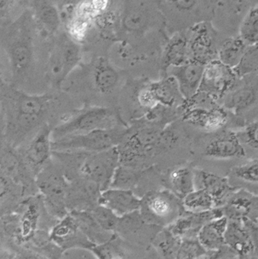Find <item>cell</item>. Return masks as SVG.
I'll use <instances>...</instances> for the list:
<instances>
[{"mask_svg":"<svg viewBox=\"0 0 258 259\" xmlns=\"http://www.w3.org/2000/svg\"><path fill=\"white\" fill-rule=\"evenodd\" d=\"M239 37L247 46L258 44V7L247 12L240 23Z\"/></svg>","mask_w":258,"mask_h":259,"instance_id":"cell-35","label":"cell"},{"mask_svg":"<svg viewBox=\"0 0 258 259\" xmlns=\"http://www.w3.org/2000/svg\"><path fill=\"white\" fill-rule=\"evenodd\" d=\"M238 79L233 68L216 59L205 65L199 91L207 93L219 102Z\"/></svg>","mask_w":258,"mask_h":259,"instance_id":"cell-13","label":"cell"},{"mask_svg":"<svg viewBox=\"0 0 258 259\" xmlns=\"http://www.w3.org/2000/svg\"><path fill=\"white\" fill-rule=\"evenodd\" d=\"M243 221L250 228L252 238H253V245H254L255 255L258 259V223L256 221H250V220H245Z\"/></svg>","mask_w":258,"mask_h":259,"instance_id":"cell-44","label":"cell"},{"mask_svg":"<svg viewBox=\"0 0 258 259\" xmlns=\"http://www.w3.org/2000/svg\"><path fill=\"white\" fill-rule=\"evenodd\" d=\"M190 60L189 40L184 35H172L164 45L161 55V70L165 73L168 68L181 66Z\"/></svg>","mask_w":258,"mask_h":259,"instance_id":"cell-25","label":"cell"},{"mask_svg":"<svg viewBox=\"0 0 258 259\" xmlns=\"http://www.w3.org/2000/svg\"><path fill=\"white\" fill-rule=\"evenodd\" d=\"M256 222L258 223V218H257V220H256Z\"/></svg>","mask_w":258,"mask_h":259,"instance_id":"cell-46","label":"cell"},{"mask_svg":"<svg viewBox=\"0 0 258 259\" xmlns=\"http://www.w3.org/2000/svg\"><path fill=\"white\" fill-rule=\"evenodd\" d=\"M215 134L204 148V156L219 161L246 158L235 131L223 130Z\"/></svg>","mask_w":258,"mask_h":259,"instance_id":"cell-16","label":"cell"},{"mask_svg":"<svg viewBox=\"0 0 258 259\" xmlns=\"http://www.w3.org/2000/svg\"><path fill=\"white\" fill-rule=\"evenodd\" d=\"M226 246L241 259H253L254 245L250 228L240 220H228L225 235Z\"/></svg>","mask_w":258,"mask_h":259,"instance_id":"cell-19","label":"cell"},{"mask_svg":"<svg viewBox=\"0 0 258 259\" xmlns=\"http://www.w3.org/2000/svg\"><path fill=\"white\" fill-rule=\"evenodd\" d=\"M198 0H161V9L165 23L176 14H186L195 8Z\"/></svg>","mask_w":258,"mask_h":259,"instance_id":"cell-41","label":"cell"},{"mask_svg":"<svg viewBox=\"0 0 258 259\" xmlns=\"http://www.w3.org/2000/svg\"><path fill=\"white\" fill-rule=\"evenodd\" d=\"M49 237L62 251L75 248L92 251L96 246L83 234L70 213L58 221L52 228Z\"/></svg>","mask_w":258,"mask_h":259,"instance_id":"cell-15","label":"cell"},{"mask_svg":"<svg viewBox=\"0 0 258 259\" xmlns=\"http://www.w3.org/2000/svg\"><path fill=\"white\" fill-rule=\"evenodd\" d=\"M19 259H47V257H44V256L36 254H27V255L20 256Z\"/></svg>","mask_w":258,"mask_h":259,"instance_id":"cell-45","label":"cell"},{"mask_svg":"<svg viewBox=\"0 0 258 259\" xmlns=\"http://www.w3.org/2000/svg\"><path fill=\"white\" fill-rule=\"evenodd\" d=\"M128 126L98 130L90 133L70 135L52 141L53 151L95 153L117 147L127 132Z\"/></svg>","mask_w":258,"mask_h":259,"instance_id":"cell-9","label":"cell"},{"mask_svg":"<svg viewBox=\"0 0 258 259\" xmlns=\"http://www.w3.org/2000/svg\"><path fill=\"white\" fill-rule=\"evenodd\" d=\"M205 64L189 60L181 66L168 68L164 75H170L177 80L181 93L185 100L191 98L199 91Z\"/></svg>","mask_w":258,"mask_h":259,"instance_id":"cell-18","label":"cell"},{"mask_svg":"<svg viewBox=\"0 0 258 259\" xmlns=\"http://www.w3.org/2000/svg\"><path fill=\"white\" fill-rule=\"evenodd\" d=\"M247 45L240 37L224 42L218 51V59L232 68H235L241 62Z\"/></svg>","mask_w":258,"mask_h":259,"instance_id":"cell-31","label":"cell"},{"mask_svg":"<svg viewBox=\"0 0 258 259\" xmlns=\"http://www.w3.org/2000/svg\"><path fill=\"white\" fill-rule=\"evenodd\" d=\"M119 164L117 147L100 152L88 153L80 167L78 176L93 182L103 192L110 188L115 171Z\"/></svg>","mask_w":258,"mask_h":259,"instance_id":"cell-10","label":"cell"},{"mask_svg":"<svg viewBox=\"0 0 258 259\" xmlns=\"http://www.w3.org/2000/svg\"><path fill=\"white\" fill-rule=\"evenodd\" d=\"M26 8L31 11L39 26L52 36L64 28L63 19L51 0H23Z\"/></svg>","mask_w":258,"mask_h":259,"instance_id":"cell-22","label":"cell"},{"mask_svg":"<svg viewBox=\"0 0 258 259\" xmlns=\"http://www.w3.org/2000/svg\"><path fill=\"white\" fill-rule=\"evenodd\" d=\"M257 194H258V193H257Z\"/></svg>","mask_w":258,"mask_h":259,"instance_id":"cell-47","label":"cell"},{"mask_svg":"<svg viewBox=\"0 0 258 259\" xmlns=\"http://www.w3.org/2000/svg\"><path fill=\"white\" fill-rule=\"evenodd\" d=\"M148 168H138L119 164L115 171L110 188L134 191L144 179Z\"/></svg>","mask_w":258,"mask_h":259,"instance_id":"cell-29","label":"cell"},{"mask_svg":"<svg viewBox=\"0 0 258 259\" xmlns=\"http://www.w3.org/2000/svg\"><path fill=\"white\" fill-rule=\"evenodd\" d=\"M41 196H28L22 203V212L18 219V238L22 242L33 239L38 231L39 223L45 209Z\"/></svg>","mask_w":258,"mask_h":259,"instance_id":"cell-21","label":"cell"},{"mask_svg":"<svg viewBox=\"0 0 258 259\" xmlns=\"http://www.w3.org/2000/svg\"><path fill=\"white\" fill-rule=\"evenodd\" d=\"M83 55L81 44L73 38L65 27L51 36L45 77L54 90L62 88L82 62Z\"/></svg>","mask_w":258,"mask_h":259,"instance_id":"cell-3","label":"cell"},{"mask_svg":"<svg viewBox=\"0 0 258 259\" xmlns=\"http://www.w3.org/2000/svg\"><path fill=\"white\" fill-rule=\"evenodd\" d=\"M122 70L116 68L106 55H93L88 62H81L70 76L82 80L96 96L111 97L119 93ZM69 76V77H70Z\"/></svg>","mask_w":258,"mask_h":259,"instance_id":"cell-6","label":"cell"},{"mask_svg":"<svg viewBox=\"0 0 258 259\" xmlns=\"http://www.w3.org/2000/svg\"><path fill=\"white\" fill-rule=\"evenodd\" d=\"M228 225L227 217H219L202 226L198 233L197 239L205 249L217 252L226 246L225 235Z\"/></svg>","mask_w":258,"mask_h":259,"instance_id":"cell-27","label":"cell"},{"mask_svg":"<svg viewBox=\"0 0 258 259\" xmlns=\"http://www.w3.org/2000/svg\"><path fill=\"white\" fill-rule=\"evenodd\" d=\"M0 30L4 65L11 80L9 84L19 89L36 72L45 75L51 36L39 26L31 11L26 8L15 20Z\"/></svg>","mask_w":258,"mask_h":259,"instance_id":"cell-1","label":"cell"},{"mask_svg":"<svg viewBox=\"0 0 258 259\" xmlns=\"http://www.w3.org/2000/svg\"><path fill=\"white\" fill-rule=\"evenodd\" d=\"M99 204L111 209L117 216L122 217L139 211L141 198L133 190L109 188L102 192Z\"/></svg>","mask_w":258,"mask_h":259,"instance_id":"cell-24","label":"cell"},{"mask_svg":"<svg viewBox=\"0 0 258 259\" xmlns=\"http://www.w3.org/2000/svg\"><path fill=\"white\" fill-rule=\"evenodd\" d=\"M140 213L153 226L168 227L186 212L182 200L170 190H151L141 198Z\"/></svg>","mask_w":258,"mask_h":259,"instance_id":"cell-8","label":"cell"},{"mask_svg":"<svg viewBox=\"0 0 258 259\" xmlns=\"http://www.w3.org/2000/svg\"><path fill=\"white\" fill-rule=\"evenodd\" d=\"M170 190L181 199L195 190V177L192 168L179 167L169 175Z\"/></svg>","mask_w":258,"mask_h":259,"instance_id":"cell-30","label":"cell"},{"mask_svg":"<svg viewBox=\"0 0 258 259\" xmlns=\"http://www.w3.org/2000/svg\"><path fill=\"white\" fill-rule=\"evenodd\" d=\"M232 115L235 122L258 106V73L239 78L237 83L219 101Z\"/></svg>","mask_w":258,"mask_h":259,"instance_id":"cell-11","label":"cell"},{"mask_svg":"<svg viewBox=\"0 0 258 259\" xmlns=\"http://www.w3.org/2000/svg\"><path fill=\"white\" fill-rule=\"evenodd\" d=\"M98 224L106 231L113 233L117 229L119 218L111 209L102 205H97L91 211Z\"/></svg>","mask_w":258,"mask_h":259,"instance_id":"cell-40","label":"cell"},{"mask_svg":"<svg viewBox=\"0 0 258 259\" xmlns=\"http://www.w3.org/2000/svg\"><path fill=\"white\" fill-rule=\"evenodd\" d=\"M235 132L243 147L246 158L258 159V120L237 128Z\"/></svg>","mask_w":258,"mask_h":259,"instance_id":"cell-32","label":"cell"},{"mask_svg":"<svg viewBox=\"0 0 258 259\" xmlns=\"http://www.w3.org/2000/svg\"><path fill=\"white\" fill-rule=\"evenodd\" d=\"M165 26L161 0H122L118 40L149 52L156 33Z\"/></svg>","mask_w":258,"mask_h":259,"instance_id":"cell-2","label":"cell"},{"mask_svg":"<svg viewBox=\"0 0 258 259\" xmlns=\"http://www.w3.org/2000/svg\"><path fill=\"white\" fill-rule=\"evenodd\" d=\"M220 209L228 220L256 221L258 218V194L245 189H237L229 196Z\"/></svg>","mask_w":258,"mask_h":259,"instance_id":"cell-17","label":"cell"},{"mask_svg":"<svg viewBox=\"0 0 258 259\" xmlns=\"http://www.w3.org/2000/svg\"><path fill=\"white\" fill-rule=\"evenodd\" d=\"M186 213L167 227L175 236L182 239L197 238L198 233L203 225L211 220L224 215L220 208L203 213Z\"/></svg>","mask_w":258,"mask_h":259,"instance_id":"cell-23","label":"cell"},{"mask_svg":"<svg viewBox=\"0 0 258 259\" xmlns=\"http://www.w3.org/2000/svg\"><path fill=\"white\" fill-rule=\"evenodd\" d=\"M179 110L184 121L208 133L223 131L234 119L216 99L200 91L185 101Z\"/></svg>","mask_w":258,"mask_h":259,"instance_id":"cell-5","label":"cell"},{"mask_svg":"<svg viewBox=\"0 0 258 259\" xmlns=\"http://www.w3.org/2000/svg\"><path fill=\"white\" fill-rule=\"evenodd\" d=\"M240 259H241V258H240Z\"/></svg>","mask_w":258,"mask_h":259,"instance_id":"cell-48","label":"cell"},{"mask_svg":"<svg viewBox=\"0 0 258 259\" xmlns=\"http://www.w3.org/2000/svg\"><path fill=\"white\" fill-rule=\"evenodd\" d=\"M182 200L184 209L187 213H203L217 208L213 198L205 190H194Z\"/></svg>","mask_w":258,"mask_h":259,"instance_id":"cell-34","label":"cell"},{"mask_svg":"<svg viewBox=\"0 0 258 259\" xmlns=\"http://www.w3.org/2000/svg\"><path fill=\"white\" fill-rule=\"evenodd\" d=\"M36 185L48 214L61 220L69 213L66 200L68 181L53 158L36 176Z\"/></svg>","mask_w":258,"mask_h":259,"instance_id":"cell-7","label":"cell"},{"mask_svg":"<svg viewBox=\"0 0 258 259\" xmlns=\"http://www.w3.org/2000/svg\"><path fill=\"white\" fill-rule=\"evenodd\" d=\"M215 253L205 249L197 238H182L176 259H208Z\"/></svg>","mask_w":258,"mask_h":259,"instance_id":"cell-36","label":"cell"},{"mask_svg":"<svg viewBox=\"0 0 258 259\" xmlns=\"http://www.w3.org/2000/svg\"><path fill=\"white\" fill-rule=\"evenodd\" d=\"M70 214L76 221L78 228L83 234L96 245H101L112 241L114 238L113 233L105 231L100 227L90 211L74 210Z\"/></svg>","mask_w":258,"mask_h":259,"instance_id":"cell-28","label":"cell"},{"mask_svg":"<svg viewBox=\"0 0 258 259\" xmlns=\"http://www.w3.org/2000/svg\"><path fill=\"white\" fill-rule=\"evenodd\" d=\"M233 69L239 78L258 73V44L247 47L241 62Z\"/></svg>","mask_w":258,"mask_h":259,"instance_id":"cell-38","label":"cell"},{"mask_svg":"<svg viewBox=\"0 0 258 259\" xmlns=\"http://www.w3.org/2000/svg\"><path fill=\"white\" fill-rule=\"evenodd\" d=\"M57 8L61 12L63 23H66L67 20L71 17V14L75 10L81 5L85 0H51Z\"/></svg>","mask_w":258,"mask_h":259,"instance_id":"cell-42","label":"cell"},{"mask_svg":"<svg viewBox=\"0 0 258 259\" xmlns=\"http://www.w3.org/2000/svg\"><path fill=\"white\" fill-rule=\"evenodd\" d=\"M25 9L23 0H0V27L15 20Z\"/></svg>","mask_w":258,"mask_h":259,"instance_id":"cell-39","label":"cell"},{"mask_svg":"<svg viewBox=\"0 0 258 259\" xmlns=\"http://www.w3.org/2000/svg\"><path fill=\"white\" fill-rule=\"evenodd\" d=\"M112 241L101 245H96L92 251L96 254L99 259H123V257L118 254L112 246Z\"/></svg>","mask_w":258,"mask_h":259,"instance_id":"cell-43","label":"cell"},{"mask_svg":"<svg viewBox=\"0 0 258 259\" xmlns=\"http://www.w3.org/2000/svg\"><path fill=\"white\" fill-rule=\"evenodd\" d=\"M155 241L164 259L176 258L182 238L175 236L167 228L158 234Z\"/></svg>","mask_w":258,"mask_h":259,"instance_id":"cell-37","label":"cell"},{"mask_svg":"<svg viewBox=\"0 0 258 259\" xmlns=\"http://www.w3.org/2000/svg\"><path fill=\"white\" fill-rule=\"evenodd\" d=\"M128 126L120 112L113 107L85 106L74 110L52 129V141L70 136L90 133L98 130Z\"/></svg>","mask_w":258,"mask_h":259,"instance_id":"cell-4","label":"cell"},{"mask_svg":"<svg viewBox=\"0 0 258 259\" xmlns=\"http://www.w3.org/2000/svg\"><path fill=\"white\" fill-rule=\"evenodd\" d=\"M159 104L168 108L179 109L185 103L177 80L170 75H163L161 79L150 81Z\"/></svg>","mask_w":258,"mask_h":259,"instance_id":"cell-26","label":"cell"},{"mask_svg":"<svg viewBox=\"0 0 258 259\" xmlns=\"http://www.w3.org/2000/svg\"><path fill=\"white\" fill-rule=\"evenodd\" d=\"M195 190H205L213 198L217 208L222 207L229 196L237 189L227 177L202 169H193Z\"/></svg>","mask_w":258,"mask_h":259,"instance_id":"cell-20","label":"cell"},{"mask_svg":"<svg viewBox=\"0 0 258 259\" xmlns=\"http://www.w3.org/2000/svg\"><path fill=\"white\" fill-rule=\"evenodd\" d=\"M68 181L66 200L69 212L91 211L99 205L102 190L97 185L81 176Z\"/></svg>","mask_w":258,"mask_h":259,"instance_id":"cell-14","label":"cell"},{"mask_svg":"<svg viewBox=\"0 0 258 259\" xmlns=\"http://www.w3.org/2000/svg\"><path fill=\"white\" fill-rule=\"evenodd\" d=\"M52 129L51 124L46 123L27 143L17 148L35 179L52 160Z\"/></svg>","mask_w":258,"mask_h":259,"instance_id":"cell-12","label":"cell"},{"mask_svg":"<svg viewBox=\"0 0 258 259\" xmlns=\"http://www.w3.org/2000/svg\"><path fill=\"white\" fill-rule=\"evenodd\" d=\"M228 179L233 187L238 183L239 185L258 186V159L249 160L232 168Z\"/></svg>","mask_w":258,"mask_h":259,"instance_id":"cell-33","label":"cell"}]
</instances>
